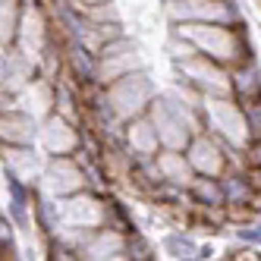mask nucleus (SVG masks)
<instances>
[{
  "label": "nucleus",
  "mask_w": 261,
  "mask_h": 261,
  "mask_svg": "<svg viewBox=\"0 0 261 261\" xmlns=\"http://www.w3.org/2000/svg\"><path fill=\"white\" fill-rule=\"evenodd\" d=\"M85 261H104V258H129V233L117 227H101L88 236L82 246Z\"/></svg>",
  "instance_id": "2eb2a0df"
},
{
  "label": "nucleus",
  "mask_w": 261,
  "mask_h": 261,
  "mask_svg": "<svg viewBox=\"0 0 261 261\" xmlns=\"http://www.w3.org/2000/svg\"><path fill=\"white\" fill-rule=\"evenodd\" d=\"M63 204V223L82 230H101L110 220V198H104L95 189H82L69 198H60Z\"/></svg>",
  "instance_id": "9d476101"
},
{
  "label": "nucleus",
  "mask_w": 261,
  "mask_h": 261,
  "mask_svg": "<svg viewBox=\"0 0 261 261\" xmlns=\"http://www.w3.org/2000/svg\"><path fill=\"white\" fill-rule=\"evenodd\" d=\"M186 154H189L195 173H201V176H223L230 170V145L220 142L208 129H201V133L192 136Z\"/></svg>",
  "instance_id": "9b49d317"
},
{
  "label": "nucleus",
  "mask_w": 261,
  "mask_h": 261,
  "mask_svg": "<svg viewBox=\"0 0 261 261\" xmlns=\"http://www.w3.org/2000/svg\"><path fill=\"white\" fill-rule=\"evenodd\" d=\"M161 252L167 258H198L201 246L186 230H170L164 236V242H161Z\"/></svg>",
  "instance_id": "4be33fe9"
},
{
  "label": "nucleus",
  "mask_w": 261,
  "mask_h": 261,
  "mask_svg": "<svg viewBox=\"0 0 261 261\" xmlns=\"http://www.w3.org/2000/svg\"><path fill=\"white\" fill-rule=\"evenodd\" d=\"M22 10H25V0H0V47H10L16 41Z\"/></svg>",
  "instance_id": "412c9836"
},
{
  "label": "nucleus",
  "mask_w": 261,
  "mask_h": 261,
  "mask_svg": "<svg viewBox=\"0 0 261 261\" xmlns=\"http://www.w3.org/2000/svg\"><path fill=\"white\" fill-rule=\"evenodd\" d=\"M50 41H54V19L47 16V7L38 4V0H25V10H22V19H19V29H16L13 44L38 63V57L47 50Z\"/></svg>",
  "instance_id": "423d86ee"
},
{
  "label": "nucleus",
  "mask_w": 261,
  "mask_h": 261,
  "mask_svg": "<svg viewBox=\"0 0 261 261\" xmlns=\"http://www.w3.org/2000/svg\"><path fill=\"white\" fill-rule=\"evenodd\" d=\"M123 142H126V151L133 154L136 161L158 158V154H161V148H164L158 126H154V120L148 117V114H142V117H136V120H129V123H126Z\"/></svg>",
  "instance_id": "ddd939ff"
},
{
  "label": "nucleus",
  "mask_w": 261,
  "mask_h": 261,
  "mask_svg": "<svg viewBox=\"0 0 261 261\" xmlns=\"http://www.w3.org/2000/svg\"><path fill=\"white\" fill-rule=\"evenodd\" d=\"M233 76V98L242 101V104H252V101H261V66H258V57H249L230 69Z\"/></svg>",
  "instance_id": "f3484780"
},
{
  "label": "nucleus",
  "mask_w": 261,
  "mask_h": 261,
  "mask_svg": "<svg viewBox=\"0 0 261 261\" xmlns=\"http://www.w3.org/2000/svg\"><path fill=\"white\" fill-rule=\"evenodd\" d=\"M136 69H145V57H142V47L129 35H120V38L107 41L101 47L98 54V82L101 85H110Z\"/></svg>",
  "instance_id": "0eeeda50"
},
{
  "label": "nucleus",
  "mask_w": 261,
  "mask_h": 261,
  "mask_svg": "<svg viewBox=\"0 0 261 261\" xmlns=\"http://www.w3.org/2000/svg\"><path fill=\"white\" fill-rule=\"evenodd\" d=\"M167 50H170V60L176 69V79L192 85L195 91H201L204 98L208 95H233V76L230 66L217 63L208 54L195 50L186 38L170 32V41H167Z\"/></svg>",
  "instance_id": "f03ea898"
},
{
  "label": "nucleus",
  "mask_w": 261,
  "mask_h": 261,
  "mask_svg": "<svg viewBox=\"0 0 261 261\" xmlns=\"http://www.w3.org/2000/svg\"><path fill=\"white\" fill-rule=\"evenodd\" d=\"M129 258H139V261H145V258H154L151 242H145L139 233H129Z\"/></svg>",
  "instance_id": "5701e85b"
},
{
  "label": "nucleus",
  "mask_w": 261,
  "mask_h": 261,
  "mask_svg": "<svg viewBox=\"0 0 261 261\" xmlns=\"http://www.w3.org/2000/svg\"><path fill=\"white\" fill-rule=\"evenodd\" d=\"M246 161H249V167H261V136L249 145V151H246Z\"/></svg>",
  "instance_id": "b1692460"
},
{
  "label": "nucleus",
  "mask_w": 261,
  "mask_h": 261,
  "mask_svg": "<svg viewBox=\"0 0 261 261\" xmlns=\"http://www.w3.org/2000/svg\"><path fill=\"white\" fill-rule=\"evenodd\" d=\"M85 142V133L79 123H72L63 114H47L38 126V148L47 158H60V154H76Z\"/></svg>",
  "instance_id": "1a4fd4ad"
},
{
  "label": "nucleus",
  "mask_w": 261,
  "mask_h": 261,
  "mask_svg": "<svg viewBox=\"0 0 261 261\" xmlns=\"http://www.w3.org/2000/svg\"><path fill=\"white\" fill-rule=\"evenodd\" d=\"M189 192L195 198V204H227V192H223V179L220 176H195L192 186H189Z\"/></svg>",
  "instance_id": "aec40b11"
},
{
  "label": "nucleus",
  "mask_w": 261,
  "mask_h": 261,
  "mask_svg": "<svg viewBox=\"0 0 261 261\" xmlns=\"http://www.w3.org/2000/svg\"><path fill=\"white\" fill-rule=\"evenodd\" d=\"M158 164H161V173H164L167 182L186 186V189H189L192 179L198 176V173H195V167H192V161H189V154H186L182 148H161Z\"/></svg>",
  "instance_id": "6ab92c4d"
},
{
  "label": "nucleus",
  "mask_w": 261,
  "mask_h": 261,
  "mask_svg": "<svg viewBox=\"0 0 261 261\" xmlns=\"http://www.w3.org/2000/svg\"><path fill=\"white\" fill-rule=\"evenodd\" d=\"M47 154L35 145H4V176H13L32 189H38L44 176Z\"/></svg>",
  "instance_id": "f8f14e48"
},
{
  "label": "nucleus",
  "mask_w": 261,
  "mask_h": 261,
  "mask_svg": "<svg viewBox=\"0 0 261 261\" xmlns=\"http://www.w3.org/2000/svg\"><path fill=\"white\" fill-rule=\"evenodd\" d=\"M201 120L208 133H214L220 142H227L236 151H249V145L255 142L246 107L233 95H208L201 101Z\"/></svg>",
  "instance_id": "7ed1b4c3"
},
{
  "label": "nucleus",
  "mask_w": 261,
  "mask_h": 261,
  "mask_svg": "<svg viewBox=\"0 0 261 261\" xmlns=\"http://www.w3.org/2000/svg\"><path fill=\"white\" fill-rule=\"evenodd\" d=\"M164 16L170 25H179V22L239 25L242 22L236 0H164Z\"/></svg>",
  "instance_id": "39448f33"
},
{
  "label": "nucleus",
  "mask_w": 261,
  "mask_h": 261,
  "mask_svg": "<svg viewBox=\"0 0 261 261\" xmlns=\"http://www.w3.org/2000/svg\"><path fill=\"white\" fill-rule=\"evenodd\" d=\"M173 35L186 38L195 50L208 54L217 63L223 66H236L242 60L255 57L252 50V41H249V32L246 25H223V22H179V25H170Z\"/></svg>",
  "instance_id": "f257e3e1"
},
{
  "label": "nucleus",
  "mask_w": 261,
  "mask_h": 261,
  "mask_svg": "<svg viewBox=\"0 0 261 261\" xmlns=\"http://www.w3.org/2000/svg\"><path fill=\"white\" fill-rule=\"evenodd\" d=\"M38 126L41 120H35L29 110H4L0 117V139L4 145H38Z\"/></svg>",
  "instance_id": "dca6fc26"
},
{
  "label": "nucleus",
  "mask_w": 261,
  "mask_h": 261,
  "mask_svg": "<svg viewBox=\"0 0 261 261\" xmlns=\"http://www.w3.org/2000/svg\"><path fill=\"white\" fill-rule=\"evenodd\" d=\"M38 79V63L16 44L4 47V95H19Z\"/></svg>",
  "instance_id": "4468645a"
},
{
  "label": "nucleus",
  "mask_w": 261,
  "mask_h": 261,
  "mask_svg": "<svg viewBox=\"0 0 261 261\" xmlns=\"http://www.w3.org/2000/svg\"><path fill=\"white\" fill-rule=\"evenodd\" d=\"M154 98H158V85L148 76V69H136V72H129V76L107 85V104L114 107V114L123 123L148 114Z\"/></svg>",
  "instance_id": "20e7f679"
},
{
  "label": "nucleus",
  "mask_w": 261,
  "mask_h": 261,
  "mask_svg": "<svg viewBox=\"0 0 261 261\" xmlns=\"http://www.w3.org/2000/svg\"><path fill=\"white\" fill-rule=\"evenodd\" d=\"M66 72L79 85L98 82V54L79 41H66Z\"/></svg>",
  "instance_id": "a211bd4d"
},
{
  "label": "nucleus",
  "mask_w": 261,
  "mask_h": 261,
  "mask_svg": "<svg viewBox=\"0 0 261 261\" xmlns=\"http://www.w3.org/2000/svg\"><path fill=\"white\" fill-rule=\"evenodd\" d=\"M88 189V176H85V167L76 154H60V158H47L44 167V176L38 182V192L54 195V198H69Z\"/></svg>",
  "instance_id": "6e6552de"
}]
</instances>
